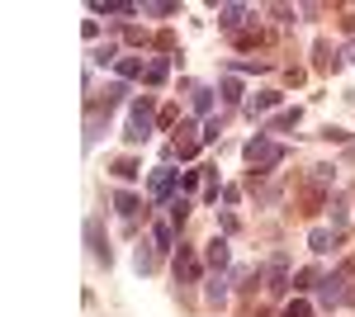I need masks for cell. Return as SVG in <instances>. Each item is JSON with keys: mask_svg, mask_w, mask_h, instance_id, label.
Here are the masks:
<instances>
[{"mask_svg": "<svg viewBox=\"0 0 355 317\" xmlns=\"http://www.w3.org/2000/svg\"><path fill=\"white\" fill-rule=\"evenodd\" d=\"M242 157H246V166H251L256 175H270L275 166H284V161H289V147H284V142H275L270 132H256V137L242 147Z\"/></svg>", "mask_w": 355, "mask_h": 317, "instance_id": "6da1fadb", "label": "cell"}, {"mask_svg": "<svg viewBox=\"0 0 355 317\" xmlns=\"http://www.w3.org/2000/svg\"><path fill=\"white\" fill-rule=\"evenodd\" d=\"M152 95H137L133 105H128V123H123V142L128 147H137V142H147L152 137Z\"/></svg>", "mask_w": 355, "mask_h": 317, "instance_id": "7a4b0ae2", "label": "cell"}, {"mask_svg": "<svg viewBox=\"0 0 355 317\" xmlns=\"http://www.w3.org/2000/svg\"><path fill=\"white\" fill-rule=\"evenodd\" d=\"M261 280H266V293L279 298L284 289H294V275H289V251H275L270 261L261 265Z\"/></svg>", "mask_w": 355, "mask_h": 317, "instance_id": "3957f363", "label": "cell"}, {"mask_svg": "<svg viewBox=\"0 0 355 317\" xmlns=\"http://www.w3.org/2000/svg\"><path fill=\"white\" fill-rule=\"evenodd\" d=\"M346 284H351V275H341V270H336V275H327V280L318 284V308H341V303L351 298V289H346Z\"/></svg>", "mask_w": 355, "mask_h": 317, "instance_id": "277c9868", "label": "cell"}, {"mask_svg": "<svg viewBox=\"0 0 355 317\" xmlns=\"http://www.w3.org/2000/svg\"><path fill=\"white\" fill-rule=\"evenodd\" d=\"M175 185H180V171H171V166H157L152 180H147V189H152L157 204H171V199H175Z\"/></svg>", "mask_w": 355, "mask_h": 317, "instance_id": "5b68a950", "label": "cell"}, {"mask_svg": "<svg viewBox=\"0 0 355 317\" xmlns=\"http://www.w3.org/2000/svg\"><path fill=\"white\" fill-rule=\"evenodd\" d=\"M175 280H180V284L204 280V256H199L194 246H180V251H175Z\"/></svg>", "mask_w": 355, "mask_h": 317, "instance_id": "8992f818", "label": "cell"}, {"mask_svg": "<svg viewBox=\"0 0 355 317\" xmlns=\"http://www.w3.org/2000/svg\"><path fill=\"white\" fill-rule=\"evenodd\" d=\"M114 209L123 218V232H137V213L147 218V209H142V199H137L133 189H119V194H114Z\"/></svg>", "mask_w": 355, "mask_h": 317, "instance_id": "52a82bcc", "label": "cell"}, {"mask_svg": "<svg viewBox=\"0 0 355 317\" xmlns=\"http://www.w3.org/2000/svg\"><path fill=\"white\" fill-rule=\"evenodd\" d=\"M85 241H90V256L110 270V265H114V251H110V241H105V232H100V218H85Z\"/></svg>", "mask_w": 355, "mask_h": 317, "instance_id": "ba28073f", "label": "cell"}, {"mask_svg": "<svg viewBox=\"0 0 355 317\" xmlns=\"http://www.w3.org/2000/svg\"><path fill=\"white\" fill-rule=\"evenodd\" d=\"M322 209H327V189L313 185V180H303V185H299V213H303V218H313V213H322Z\"/></svg>", "mask_w": 355, "mask_h": 317, "instance_id": "9c48e42d", "label": "cell"}, {"mask_svg": "<svg viewBox=\"0 0 355 317\" xmlns=\"http://www.w3.org/2000/svg\"><path fill=\"white\" fill-rule=\"evenodd\" d=\"M227 261H232V246H227V237H209V241H204V265H209L214 275H218Z\"/></svg>", "mask_w": 355, "mask_h": 317, "instance_id": "30bf717a", "label": "cell"}, {"mask_svg": "<svg viewBox=\"0 0 355 317\" xmlns=\"http://www.w3.org/2000/svg\"><path fill=\"white\" fill-rule=\"evenodd\" d=\"M341 241H346V237H341L336 228H331V232H327V228H313V232H308V251H313V256H327V251H336Z\"/></svg>", "mask_w": 355, "mask_h": 317, "instance_id": "8fae6325", "label": "cell"}, {"mask_svg": "<svg viewBox=\"0 0 355 317\" xmlns=\"http://www.w3.org/2000/svg\"><path fill=\"white\" fill-rule=\"evenodd\" d=\"M227 293H232V275H209V280H204V298H209V303H214V308H223V303H227Z\"/></svg>", "mask_w": 355, "mask_h": 317, "instance_id": "7c38bea8", "label": "cell"}, {"mask_svg": "<svg viewBox=\"0 0 355 317\" xmlns=\"http://www.w3.org/2000/svg\"><path fill=\"white\" fill-rule=\"evenodd\" d=\"M336 67H341V53L331 48L327 38H318L313 43V71H336Z\"/></svg>", "mask_w": 355, "mask_h": 317, "instance_id": "4fadbf2b", "label": "cell"}, {"mask_svg": "<svg viewBox=\"0 0 355 317\" xmlns=\"http://www.w3.org/2000/svg\"><path fill=\"white\" fill-rule=\"evenodd\" d=\"M90 10H95V15H114V19H128V15H142V5H133V0H95Z\"/></svg>", "mask_w": 355, "mask_h": 317, "instance_id": "5bb4252c", "label": "cell"}, {"mask_svg": "<svg viewBox=\"0 0 355 317\" xmlns=\"http://www.w3.org/2000/svg\"><path fill=\"white\" fill-rule=\"evenodd\" d=\"M246 15H251L246 5H218V28H223V33H242Z\"/></svg>", "mask_w": 355, "mask_h": 317, "instance_id": "9a60e30c", "label": "cell"}, {"mask_svg": "<svg viewBox=\"0 0 355 317\" xmlns=\"http://www.w3.org/2000/svg\"><path fill=\"white\" fill-rule=\"evenodd\" d=\"M133 270H137V275H152V270H157V241H137Z\"/></svg>", "mask_w": 355, "mask_h": 317, "instance_id": "2e32d148", "label": "cell"}, {"mask_svg": "<svg viewBox=\"0 0 355 317\" xmlns=\"http://www.w3.org/2000/svg\"><path fill=\"white\" fill-rule=\"evenodd\" d=\"M261 43H270V33H266V28L261 24H251V28H242V33H232V48H261Z\"/></svg>", "mask_w": 355, "mask_h": 317, "instance_id": "e0dca14e", "label": "cell"}, {"mask_svg": "<svg viewBox=\"0 0 355 317\" xmlns=\"http://www.w3.org/2000/svg\"><path fill=\"white\" fill-rule=\"evenodd\" d=\"M279 100H284V95H279V90H256V95H251V100H246V114H251V119H256V114H266V109H275V105H279Z\"/></svg>", "mask_w": 355, "mask_h": 317, "instance_id": "ac0fdd59", "label": "cell"}, {"mask_svg": "<svg viewBox=\"0 0 355 317\" xmlns=\"http://www.w3.org/2000/svg\"><path fill=\"white\" fill-rule=\"evenodd\" d=\"M152 241H157V251H171L175 246V223L171 218H157L152 223Z\"/></svg>", "mask_w": 355, "mask_h": 317, "instance_id": "d6986e66", "label": "cell"}, {"mask_svg": "<svg viewBox=\"0 0 355 317\" xmlns=\"http://www.w3.org/2000/svg\"><path fill=\"white\" fill-rule=\"evenodd\" d=\"M190 213H194V204H190V199H185V194H175V199L166 204V218H171L175 228H185V223H190Z\"/></svg>", "mask_w": 355, "mask_h": 317, "instance_id": "ffe728a7", "label": "cell"}, {"mask_svg": "<svg viewBox=\"0 0 355 317\" xmlns=\"http://www.w3.org/2000/svg\"><path fill=\"white\" fill-rule=\"evenodd\" d=\"M119 80H147V67H142V57H119Z\"/></svg>", "mask_w": 355, "mask_h": 317, "instance_id": "44dd1931", "label": "cell"}, {"mask_svg": "<svg viewBox=\"0 0 355 317\" xmlns=\"http://www.w3.org/2000/svg\"><path fill=\"white\" fill-rule=\"evenodd\" d=\"M322 280H327V275H322V270H318V265H303L299 275H294V289H318V284H322Z\"/></svg>", "mask_w": 355, "mask_h": 317, "instance_id": "7402d4cb", "label": "cell"}, {"mask_svg": "<svg viewBox=\"0 0 355 317\" xmlns=\"http://www.w3.org/2000/svg\"><path fill=\"white\" fill-rule=\"evenodd\" d=\"M214 95H218V90H209V85H194V90H190L194 114H214Z\"/></svg>", "mask_w": 355, "mask_h": 317, "instance_id": "603a6c76", "label": "cell"}, {"mask_svg": "<svg viewBox=\"0 0 355 317\" xmlns=\"http://www.w3.org/2000/svg\"><path fill=\"white\" fill-rule=\"evenodd\" d=\"M142 15L166 19V15H180V5H175V0H142Z\"/></svg>", "mask_w": 355, "mask_h": 317, "instance_id": "cb8c5ba5", "label": "cell"}, {"mask_svg": "<svg viewBox=\"0 0 355 317\" xmlns=\"http://www.w3.org/2000/svg\"><path fill=\"white\" fill-rule=\"evenodd\" d=\"M308 180L322 185V189H331L336 185V166H327V161H322V166H308Z\"/></svg>", "mask_w": 355, "mask_h": 317, "instance_id": "d4e9b609", "label": "cell"}, {"mask_svg": "<svg viewBox=\"0 0 355 317\" xmlns=\"http://www.w3.org/2000/svg\"><path fill=\"white\" fill-rule=\"evenodd\" d=\"M110 171L119 175V180H137V175H142V166H137V157H119V161L110 166Z\"/></svg>", "mask_w": 355, "mask_h": 317, "instance_id": "484cf974", "label": "cell"}, {"mask_svg": "<svg viewBox=\"0 0 355 317\" xmlns=\"http://www.w3.org/2000/svg\"><path fill=\"white\" fill-rule=\"evenodd\" d=\"M218 100H223V105H242V85H237L232 76H223L218 80Z\"/></svg>", "mask_w": 355, "mask_h": 317, "instance_id": "4316f807", "label": "cell"}, {"mask_svg": "<svg viewBox=\"0 0 355 317\" xmlns=\"http://www.w3.org/2000/svg\"><path fill=\"white\" fill-rule=\"evenodd\" d=\"M289 128H299V109H284V114H275L266 132H289Z\"/></svg>", "mask_w": 355, "mask_h": 317, "instance_id": "83f0119b", "label": "cell"}, {"mask_svg": "<svg viewBox=\"0 0 355 317\" xmlns=\"http://www.w3.org/2000/svg\"><path fill=\"white\" fill-rule=\"evenodd\" d=\"M90 62H95V67H119V43H105V48H95V53H90Z\"/></svg>", "mask_w": 355, "mask_h": 317, "instance_id": "f1b7e54d", "label": "cell"}, {"mask_svg": "<svg viewBox=\"0 0 355 317\" xmlns=\"http://www.w3.org/2000/svg\"><path fill=\"white\" fill-rule=\"evenodd\" d=\"M123 100H128V80H114V85H105V109L123 105Z\"/></svg>", "mask_w": 355, "mask_h": 317, "instance_id": "f546056e", "label": "cell"}, {"mask_svg": "<svg viewBox=\"0 0 355 317\" xmlns=\"http://www.w3.org/2000/svg\"><path fill=\"white\" fill-rule=\"evenodd\" d=\"M166 76H171V62H166V57H157V62H147V85H162Z\"/></svg>", "mask_w": 355, "mask_h": 317, "instance_id": "4dcf8cb0", "label": "cell"}, {"mask_svg": "<svg viewBox=\"0 0 355 317\" xmlns=\"http://www.w3.org/2000/svg\"><path fill=\"white\" fill-rule=\"evenodd\" d=\"M279 317H313V303H308V298H289V303L279 308Z\"/></svg>", "mask_w": 355, "mask_h": 317, "instance_id": "1f68e13d", "label": "cell"}, {"mask_svg": "<svg viewBox=\"0 0 355 317\" xmlns=\"http://www.w3.org/2000/svg\"><path fill=\"white\" fill-rule=\"evenodd\" d=\"M199 180H204V171H199V166H194V171H180V194L190 199V189L199 185Z\"/></svg>", "mask_w": 355, "mask_h": 317, "instance_id": "d6a6232c", "label": "cell"}, {"mask_svg": "<svg viewBox=\"0 0 355 317\" xmlns=\"http://www.w3.org/2000/svg\"><path fill=\"white\" fill-rule=\"evenodd\" d=\"M152 48H157V53H175V33H171V28H162V33L152 38Z\"/></svg>", "mask_w": 355, "mask_h": 317, "instance_id": "836d02e7", "label": "cell"}, {"mask_svg": "<svg viewBox=\"0 0 355 317\" xmlns=\"http://www.w3.org/2000/svg\"><path fill=\"white\" fill-rule=\"evenodd\" d=\"M157 128H180V114H175V105H166L162 114H157Z\"/></svg>", "mask_w": 355, "mask_h": 317, "instance_id": "e575fe53", "label": "cell"}, {"mask_svg": "<svg viewBox=\"0 0 355 317\" xmlns=\"http://www.w3.org/2000/svg\"><path fill=\"white\" fill-rule=\"evenodd\" d=\"M218 228H223V237H232V232H237L242 223H237V213H227V209H223V213H218Z\"/></svg>", "mask_w": 355, "mask_h": 317, "instance_id": "d590c367", "label": "cell"}, {"mask_svg": "<svg viewBox=\"0 0 355 317\" xmlns=\"http://www.w3.org/2000/svg\"><path fill=\"white\" fill-rule=\"evenodd\" d=\"M218 132H223V119H218V114H214V119L204 123V132H199V137H204V142H218Z\"/></svg>", "mask_w": 355, "mask_h": 317, "instance_id": "8d00e7d4", "label": "cell"}, {"mask_svg": "<svg viewBox=\"0 0 355 317\" xmlns=\"http://www.w3.org/2000/svg\"><path fill=\"white\" fill-rule=\"evenodd\" d=\"M270 15L279 19V24H294V15H299V10H294V5H270Z\"/></svg>", "mask_w": 355, "mask_h": 317, "instance_id": "74e56055", "label": "cell"}, {"mask_svg": "<svg viewBox=\"0 0 355 317\" xmlns=\"http://www.w3.org/2000/svg\"><path fill=\"white\" fill-rule=\"evenodd\" d=\"M123 38H128L133 48H147V43H152V38H147V28H123Z\"/></svg>", "mask_w": 355, "mask_h": 317, "instance_id": "f35d334b", "label": "cell"}, {"mask_svg": "<svg viewBox=\"0 0 355 317\" xmlns=\"http://www.w3.org/2000/svg\"><path fill=\"white\" fill-rule=\"evenodd\" d=\"M232 71H270V62H261V57L256 62H232Z\"/></svg>", "mask_w": 355, "mask_h": 317, "instance_id": "ab89813d", "label": "cell"}, {"mask_svg": "<svg viewBox=\"0 0 355 317\" xmlns=\"http://www.w3.org/2000/svg\"><path fill=\"white\" fill-rule=\"evenodd\" d=\"M318 137H327V142H346L351 132H346V128H322V132H318Z\"/></svg>", "mask_w": 355, "mask_h": 317, "instance_id": "60d3db41", "label": "cell"}]
</instances>
